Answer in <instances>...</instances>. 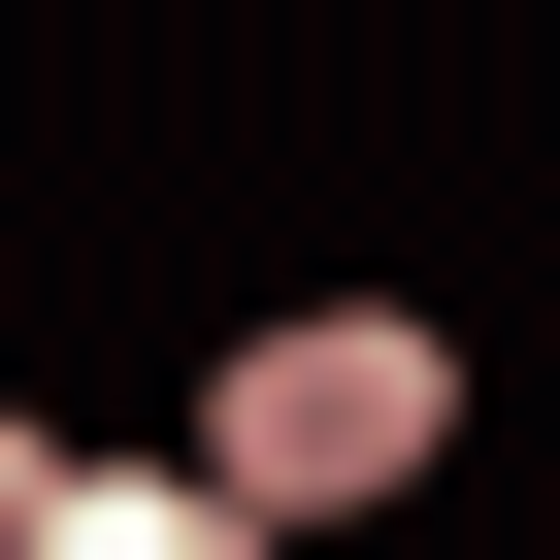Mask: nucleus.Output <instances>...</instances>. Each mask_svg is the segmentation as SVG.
Wrapping results in <instances>:
<instances>
[{"label":"nucleus","instance_id":"nucleus-1","mask_svg":"<svg viewBox=\"0 0 560 560\" xmlns=\"http://www.w3.org/2000/svg\"><path fill=\"white\" fill-rule=\"evenodd\" d=\"M198 462H231L264 527H363V494H429V462H462V363H429L396 298H298V330L198 396Z\"/></svg>","mask_w":560,"mask_h":560},{"label":"nucleus","instance_id":"nucleus-2","mask_svg":"<svg viewBox=\"0 0 560 560\" xmlns=\"http://www.w3.org/2000/svg\"><path fill=\"white\" fill-rule=\"evenodd\" d=\"M100 560H298V527H264V494L198 462V494H100Z\"/></svg>","mask_w":560,"mask_h":560},{"label":"nucleus","instance_id":"nucleus-3","mask_svg":"<svg viewBox=\"0 0 560 560\" xmlns=\"http://www.w3.org/2000/svg\"><path fill=\"white\" fill-rule=\"evenodd\" d=\"M0 560H100V462L67 429H0Z\"/></svg>","mask_w":560,"mask_h":560}]
</instances>
